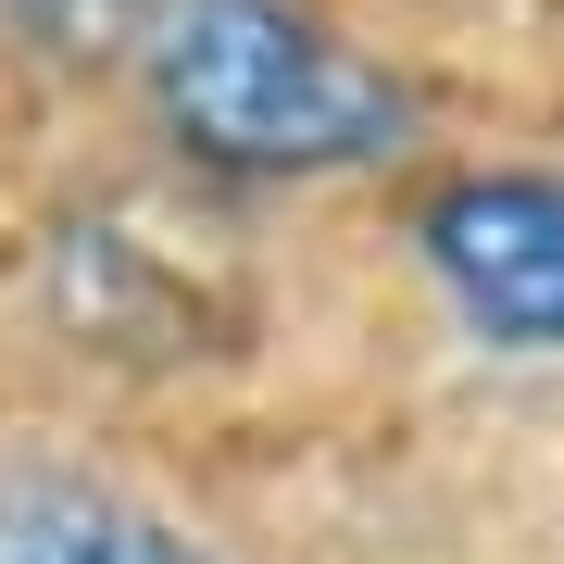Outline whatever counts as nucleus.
I'll return each instance as SVG.
<instances>
[{"instance_id":"obj_3","label":"nucleus","mask_w":564,"mask_h":564,"mask_svg":"<svg viewBox=\"0 0 564 564\" xmlns=\"http://www.w3.org/2000/svg\"><path fill=\"white\" fill-rule=\"evenodd\" d=\"M0 564H226V552L139 477L13 464V477H0Z\"/></svg>"},{"instance_id":"obj_2","label":"nucleus","mask_w":564,"mask_h":564,"mask_svg":"<svg viewBox=\"0 0 564 564\" xmlns=\"http://www.w3.org/2000/svg\"><path fill=\"white\" fill-rule=\"evenodd\" d=\"M414 251L440 276V302L464 314V339L514 364H564V176L477 163L414 214Z\"/></svg>"},{"instance_id":"obj_1","label":"nucleus","mask_w":564,"mask_h":564,"mask_svg":"<svg viewBox=\"0 0 564 564\" xmlns=\"http://www.w3.org/2000/svg\"><path fill=\"white\" fill-rule=\"evenodd\" d=\"M139 101L188 163L251 188L364 176L414 139V88L302 0H139Z\"/></svg>"}]
</instances>
